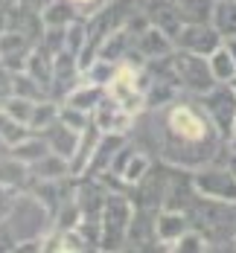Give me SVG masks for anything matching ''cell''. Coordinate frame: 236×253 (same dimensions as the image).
<instances>
[{
	"label": "cell",
	"instance_id": "cell-1",
	"mask_svg": "<svg viewBox=\"0 0 236 253\" xmlns=\"http://www.w3.org/2000/svg\"><path fill=\"white\" fill-rule=\"evenodd\" d=\"M160 160L172 169L195 172L198 166L216 163L219 154L228 152V140L216 131L204 114L201 102L175 99L166 105L160 117Z\"/></svg>",
	"mask_w": 236,
	"mask_h": 253
},
{
	"label": "cell",
	"instance_id": "cell-2",
	"mask_svg": "<svg viewBox=\"0 0 236 253\" xmlns=\"http://www.w3.org/2000/svg\"><path fill=\"white\" fill-rule=\"evenodd\" d=\"M134 221V204L120 192H105L99 212V251H120L129 242V230Z\"/></svg>",
	"mask_w": 236,
	"mask_h": 253
},
{
	"label": "cell",
	"instance_id": "cell-3",
	"mask_svg": "<svg viewBox=\"0 0 236 253\" xmlns=\"http://www.w3.org/2000/svg\"><path fill=\"white\" fill-rule=\"evenodd\" d=\"M50 218L52 212L32 192H21L15 207H12V212H9V218H6V224L12 230V236L18 239V245H21V242L41 239L50 230Z\"/></svg>",
	"mask_w": 236,
	"mask_h": 253
},
{
	"label": "cell",
	"instance_id": "cell-4",
	"mask_svg": "<svg viewBox=\"0 0 236 253\" xmlns=\"http://www.w3.org/2000/svg\"><path fill=\"white\" fill-rule=\"evenodd\" d=\"M192 186L204 198L236 204V175L228 169V163H222V160L207 163V166H198L192 172Z\"/></svg>",
	"mask_w": 236,
	"mask_h": 253
},
{
	"label": "cell",
	"instance_id": "cell-5",
	"mask_svg": "<svg viewBox=\"0 0 236 253\" xmlns=\"http://www.w3.org/2000/svg\"><path fill=\"white\" fill-rule=\"evenodd\" d=\"M198 102H201L204 114L210 117V123L216 126V131L228 140L236 123V90L225 82H216L207 93L198 96Z\"/></svg>",
	"mask_w": 236,
	"mask_h": 253
},
{
	"label": "cell",
	"instance_id": "cell-6",
	"mask_svg": "<svg viewBox=\"0 0 236 253\" xmlns=\"http://www.w3.org/2000/svg\"><path fill=\"white\" fill-rule=\"evenodd\" d=\"M172 44L178 50H187V52H195V55H210L216 47L225 44V38L219 35V29L204 21V24H184L178 29V35L172 38Z\"/></svg>",
	"mask_w": 236,
	"mask_h": 253
},
{
	"label": "cell",
	"instance_id": "cell-7",
	"mask_svg": "<svg viewBox=\"0 0 236 253\" xmlns=\"http://www.w3.org/2000/svg\"><path fill=\"white\" fill-rule=\"evenodd\" d=\"M134 114H129L120 102L114 99V96H108V90H105L102 102L94 108V114H91V123L99 128L102 134H129L131 128H134Z\"/></svg>",
	"mask_w": 236,
	"mask_h": 253
},
{
	"label": "cell",
	"instance_id": "cell-8",
	"mask_svg": "<svg viewBox=\"0 0 236 253\" xmlns=\"http://www.w3.org/2000/svg\"><path fill=\"white\" fill-rule=\"evenodd\" d=\"M131 29V26H129ZM175 50V44H172V38L163 32V29H157L152 26L149 21L146 24H140V29L134 32V52L143 58V61H155V58H163L166 52Z\"/></svg>",
	"mask_w": 236,
	"mask_h": 253
},
{
	"label": "cell",
	"instance_id": "cell-9",
	"mask_svg": "<svg viewBox=\"0 0 236 253\" xmlns=\"http://www.w3.org/2000/svg\"><path fill=\"white\" fill-rule=\"evenodd\" d=\"M192 227L189 224V215L184 212V210H169V207H160V212H155V239L169 251L178 239H181V233Z\"/></svg>",
	"mask_w": 236,
	"mask_h": 253
},
{
	"label": "cell",
	"instance_id": "cell-10",
	"mask_svg": "<svg viewBox=\"0 0 236 253\" xmlns=\"http://www.w3.org/2000/svg\"><path fill=\"white\" fill-rule=\"evenodd\" d=\"M123 143H126V134H102L99 143H96V149H94V154H91V163L85 169V177H102L111 169L114 154L120 152Z\"/></svg>",
	"mask_w": 236,
	"mask_h": 253
},
{
	"label": "cell",
	"instance_id": "cell-11",
	"mask_svg": "<svg viewBox=\"0 0 236 253\" xmlns=\"http://www.w3.org/2000/svg\"><path fill=\"white\" fill-rule=\"evenodd\" d=\"M44 140H47V146H50V152L61 154V157H73V152H76V143H79V134L82 131H73L70 126H64L61 120H52L50 126L44 128V131H38Z\"/></svg>",
	"mask_w": 236,
	"mask_h": 253
},
{
	"label": "cell",
	"instance_id": "cell-12",
	"mask_svg": "<svg viewBox=\"0 0 236 253\" xmlns=\"http://www.w3.org/2000/svg\"><path fill=\"white\" fill-rule=\"evenodd\" d=\"M99 137H102V131L94 126V123H91L88 128H82L79 143H76V152H73V157H70V175L73 177L85 175V169H88V163H91V154H94V149H96Z\"/></svg>",
	"mask_w": 236,
	"mask_h": 253
},
{
	"label": "cell",
	"instance_id": "cell-13",
	"mask_svg": "<svg viewBox=\"0 0 236 253\" xmlns=\"http://www.w3.org/2000/svg\"><path fill=\"white\" fill-rule=\"evenodd\" d=\"M105 96V87L102 84H94V82H76L73 84V90L64 96V105H73L79 111H85V114H94V108L102 102Z\"/></svg>",
	"mask_w": 236,
	"mask_h": 253
},
{
	"label": "cell",
	"instance_id": "cell-14",
	"mask_svg": "<svg viewBox=\"0 0 236 253\" xmlns=\"http://www.w3.org/2000/svg\"><path fill=\"white\" fill-rule=\"evenodd\" d=\"M29 175L38 177V180H58V177H73L70 175V160L67 157H61V154H44L38 163H32L29 166Z\"/></svg>",
	"mask_w": 236,
	"mask_h": 253
},
{
	"label": "cell",
	"instance_id": "cell-15",
	"mask_svg": "<svg viewBox=\"0 0 236 253\" xmlns=\"http://www.w3.org/2000/svg\"><path fill=\"white\" fill-rule=\"evenodd\" d=\"M207 64H210V73L216 82H225V84H231L236 79V55L234 50L228 47V44H222V47H216V50L207 55Z\"/></svg>",
	"mask_w": 236,
	"mask_h": 253
},
{
	"label": "cell",
	"instance_id": "cell-16",
	"mask_svg": "<svg viewBox=\"0 0 236 253\" xmlns=\"http://www.w3.org/2000/svg\"><path fill=\"white\" fill-rule=\"evenodd\" d=\"M9 154H12L15 160L26 163V166H32V163H38L44 154H50V146H47V140H44L38 131H32V134L24 137L21 143H15V146L9 149Z\"/></svg>",
	"mask_w": 236,
	"mask_h": 253
},
{
	"label": "cell",
	"instance_id": "cell-17",
	"mask_svg": "<svg viewBox=\"0 0 236 253\" xmlns=\"http://www.w3.org/2000/svg\"><path fill=\"white\" fill-rule=\"evenodd\" d=\"M210 24L219 29V35L225 41L236 38V0H216Z\"/></svg>",
	"mask_w": 236,
	"mask_h": 253
},
{
	"label": "cell",
	"instance_id": "cell-18",
	"mask_svg": "<svg viewBox=\"0 0 236 253\" xmlns=\"http://www.w3.org/2000/svg\"><path fill=\"white\" fill-rule=\"evenodd\" d=\"M79 18H82V12H79L70 0H52L50 6L41 12V21H44V26H55V29L73 24V21H79Z\"/></svg>",
	"mask_w": 236,
	"mask_h": 253
},
{
	"label": "cell",
	"instance_id": "cell-19",
	"mask_svg": "<svg viewBox=\"0 0 236 253\" xmlns=\"http://www.w3.org/2000/svg\"><path fill=\"white\" fill-rule=\"evenodd\" d=\"M184 24H204L213 18L216 0H172Z\"/></svg>",
	"mask_w": 236,
	"mask_h": 253
},
{
	"label": "cell",
	"instance_id": "cell-20",
	"mask_svg": "<svg viewBox=\"0 0 236 253\" xmlns=\"http://www.w3.org/2000/svg\"><path fill=\"white\" fill-rule=\"evenodd\" d=\"M0 183L24 189L26 183H29V166L21 163V160H15L12 154H3L0 157Z\"/></svg>",
	"mask_w": 236,
	"mask_h": 253
},
{
	"label": "cell",
	"instance_id": "cell-21",
	"mask_svg": "<svg viewBox=\"0 0 236 253\" xmlns=\"http://www.w3.org/2000/svg\"><path fill=\"white\" fill-rule=\"evenodd\" d=\"M32 131H29V126H24L21 120H15L6 108H0V140L12 149L15 143H21L24 137H29Z\"/></svg>",
	"mask_w": 236,
	"mask_h": 253
},
{
	"label": "cell",
	"instance_id": "cell-22",
	"mask_svg": "<svg viewBox=\"0 0 236 253\" xmlns=\"http://www.w3.org/2000/svg\"><path fill=\"white\" fill-rule=\"evenodd\" d=\"M169 251H178V253H204V251H210V239L201 233V230L189 227L187 233H181V239H178Z\"/></svg>",
	"mask_w": 236,
	"mask_h": 253
},
{
	"label": "cell",
	"instance_id": "cell-23",
	"mask_svg": "<svg viewBox=\"0 0 236 253\" xmlns=\"http://www.w3.org/2000/svg\"><path fill=\"white\" fill-rule=\"evenodd\" d=\"M52 120H58V105L50 102V99H41V102H35L32 117H29L26 126H29V131H44Z\"/></svg>",
	"mask_w": 236,
	"mask_h": 253
},
{
	"label": "cell",
	"instance_id": "cell-24",
	"mask_svg": "<svg viewBox=\"0 0 236 253\" xmlns=\"http://www.w3.org/2000/svg\"><path fill=\"white\" fill-rule=\"evenodd\" d=\"M58 120H61L64 126H70L73 131H82V128L91 126V114L79 111L73 105H61V108H58Z\"/></svg>",
	"mask_w": 236,
	"mask_h": 253
},
{
	"label": "cell",
	"instance_id": "cell-25",
	"mask_svg": "<svg viewBox=\"0 0 236 253\" xmlns=\"http://www.w3.org/2000/svg\"><path fill=\"white\" fill-rule=\"evenodd\" d=\"M0 108H6L15 120H21V123H29V117H32V108H35V102L32 99H24V96H9V99L3 102Z\"/></svg>",
	"mask_w": 236,
	"mask_h": 253
},
{
	"label": "cell",
	"instance_id": "cell-26",
	"mask_svg": "<svg viewBox=\"0 0 236 253\" xmlns=\"http://www.w3.org/2000/svg\"><path fill=\"white\" fill-rule=\"evenodd\" d=\"M18 195H21V189L0 183V221H6V218H9V212H12L15 201H18Z\"/></svg>",
	"mask_w": 236,
	"mask_h": 253
},
{
	"label": "cell",
	"instance_id": "cell-27",
	"mask_svg": "<svg viewBox=\"0 0 236 253\" xmlns=\"http://www.w3.org/2000/svg\"><path fill=\"white\" fill-rule=\"evenodd\" d=\"M12 96V70L6 64H0V105Z\"/></svg>",
	"mask_w": 236,
	"mask_h": 253
},
{
	"label": "cell",
	"instance_id": "cell-28",
	"mask_svg": "<svg viewBox=\"0 0 236 253\" xmlns=\"http://www.w3.org/2000/svg\"><path fill=\"white\" fill-rule=\"evenodd\" d=\"M50 3L52 0H15V6H21V9H26V12H35V15H41Z\"/></svg>",
	"mask_w": 236,
	"mask_h": 253
},
{
	"label": "cell",
	"instance_id": "cell-29",
	"mask_svg": "<svg viewBox=\"0 0 236 253\" xmlns=\"http://www.w3.org/2000/svg\"><path fill=\"white\" fill-rule=\"evenodd\" d=\"M73 6H76L79 12H85V15H91V9H99L105 0H70Z\"/></svg>",
	"mask_w": 236,
	"mask_h": 253
},
{
	"label": "cell",
	"instance_id": "cell-30",
	"mask_svg": "<svg viewBox=\"0 0 236 253\" xmlns=\"http://www.w3.org/2000/svg\"><path fill=\"white\" fill-rule=\"evenodd\" d=\"M225 163H228V169L236 175V152H228V157H225Z\"/></svg>",
	"mask_w": 236,
	"mask_h": 253
},
{
	"label": "cell",
	"instance_id": "cell-31",
	"mask_svg": "<svg viewBox=\"0 0 236 253\" xmlns=\"http://www.w3.org/2000/svg\"><path fill=\"white\" fill-rule=\"evenodd\" d=\"M228 149L236 152V123H234V131H231V137H228Z\"/></svg>",
	"mask_w": 236,
	"mask_h": 253
},
{
	"label": "cell",
	"instance_id": "cell-32",
	"mask_svg": "<svg viewBox=\"0 0 236 253\" xmlns=\"http://www.w3.org/2000/svg\"><path fill=\"white\" fill-rule=\"evenodd\" d=\"M3 154H9V146H6V143L0 140V157H3Z\"/></svg>",
	"mask_w": 236,
	"mask_h": 253
},
{
	"label": "cell",
	"instance_id": "cell-33",
	"mask_svg": "<svg viewBox=\"0 0 236 253\" xmlns=\"http://www.w3.org/2000/svg\"><path fill=\"white\" fill-rule=\"evenodd\" d=\"M231 87H234V90H236V79H234V82H231Z\"/></svg>",
	"mask_w": 236,
	"mask_h": 253
},
{
	"label": "cell",
	"instance_id": "cell-34",
	"mask_svg": "<svg viewBox=\"0 0 236 253\" xmlns=\"http://www.w3.org/2000/svg\"><path fill=\"white\" fill-rule=\"evenodd\" d=\"M234 248H236V233H234Z\"/></svg>",
	"mask_w": 236,
	"mask_h": 253
},
{
	"label": "cell",
	"instance_id": "cell-35",
	"mask_svg": "<svg viewBox=\"0 0 236 253\" xmlns=\"http://www.w3.org/2000/svg\"><path fill=\"white\" fill-rule=\"evenodd\" d=\"M9 3H15V0H9Z\"/></svg>",
	"mask_w": 236,
	"mask_h": 253
}]
</instances>
